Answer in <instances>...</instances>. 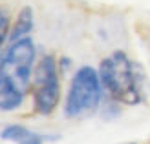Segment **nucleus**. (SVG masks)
I'll list each match as a JSON object with an SVG mask.
<instances>
[{
  "mask_svg": "<svg viewBox=\"0 0 150 144\" xmlns=\"http://www.w3.org/2000/svg\"><path fill=\"white\" fill-rule=\"evenodd\" d=\"M37 64L35 42L26 39L7 42L0 57V111H17L31 91Z\"/></svg>",
  "mask_w": 150,
  "mask_h": 144,
  "instance_id": "f257e3e1",
  "label": "nucleus"
},
{
  "mask_svg": "<svg viewBox=\"0 0 150 144\" xmlns=\"http://www.w3.org/2000/svg\"><path fill=\"white\" fill-rule=\"evenodd\" d=\"M99 77L108 98L123 106L145 102L148 80L143 66L132 60L125 51H114L99 62Z\"/></svg>",
  "mask_w": 150,
  "mask_h": 144,
  "instance_id": "f03ea898",
  "label": "nucleus"
},
{
  "mask_svg": "<svg viewBox=\"0 0 150 144\" xmlns=\"http://www.w3.org/2000/svg\"><path fill=\"white\" fill-rule=\"evenodd\" d=\"M104 88L99 77V70L93 66H81L71 75L62 113L66 119H81L95 113L103 106Z\"/></svg>",
  "mask_w": 150,
  "mask_h": 144,
  "instance_id": "7ed1b4c3",
  "label": "nucleus"
},
{
  "mask_svg": "<svg viewBox=\"0 0 150 144\" xmlns=\"http://www.w3.org/2000/svg\"><path fill=\"white\" fill-rule=\"evenodd\" d=\"M33 111L40 117H50L61 104V71L53 55H42L33 71Z\"/></svg>",
  "mask_w": 150,
  "mask_h": 144,
  "instance_id": "20e7f679",
  "label": "nucleus"
},
{
  "mask_svg": "<svg viewBox=\"0 0 150 144\" xmlns=\"http://www.w3.org/2000/svg\"><path fill=\"white\" fill-rule=\"evenodd\" d=\"M0 139L2 140H9V142H17V144H26L29 140H57L59 137L55 135H42L37 133L29 128L22 126V124H7L0 130Z\"/></svg>",
  "mask_w": 150,
  "mask_h": 144,
  "instance_id": "39448f33",
  "label": "nucleus"
},
{
  "mask_svg": "<svg viewBox=\"0 0 150 144\" xmlns=\"http://www.w3.org/2000/svg\"><path fill=\"white\" fill-rule=\"evenodd\" d=\"M35 27V15L31 6H24L20 7L17 17H15L13 24H11V31H9V42L15 40H20V39H26V37L31 35Z\"/></svg>",
  "mask_w": 150,
  "mask_h": 144,
  "instance_id": "423d86ee",
  "label": "nucleus"
},
{
  "mask_svg": "<svg viewBox=\"0 0 150 144\" xmlns=\"http://www.w3.org/2000/svg\"><path fill=\"white\" fill-rule=\"evenodd\" d=\"M9 31H11V17L9 11L4 6H0V57H2L4 44L9 42Z\"/></svg>",
  "mask_w": 150,
  "mask_h": 144,
  "instance_id": "0eeeda50",
  "label": "nucleus"
},
{
  "mask_svg": "<svg viewBox=\"0 0 150 144\" xmlns=\"http://www.w3.org/2000/svg\"><path fill=\"white\" fill-rule=\"evenodd\" d=\"M70 67H71V58L70 57H61L59 58V71H61V75L66 73Z\"/></svg>",
  "mask_w": 150,
  "mask_h": 144,
  "instance_id": "6e6552de",
  "label": "nucleus"
},
{
  "mask_svg": "<svg viewBox=\"0 0 150 144\" xmlns=\"http://www.w3.org/2000/svg\"><path fill=\"white\" fill-rule=\"evenodd\" d=\"M26 144H44V140H29V142H26Z\"/></svg>",
  "mask_w": 150,
  "mask_h": 144,
  "instance_id": "1a4fd4ad",
  "label": "nucleus"
}]
</instances>
